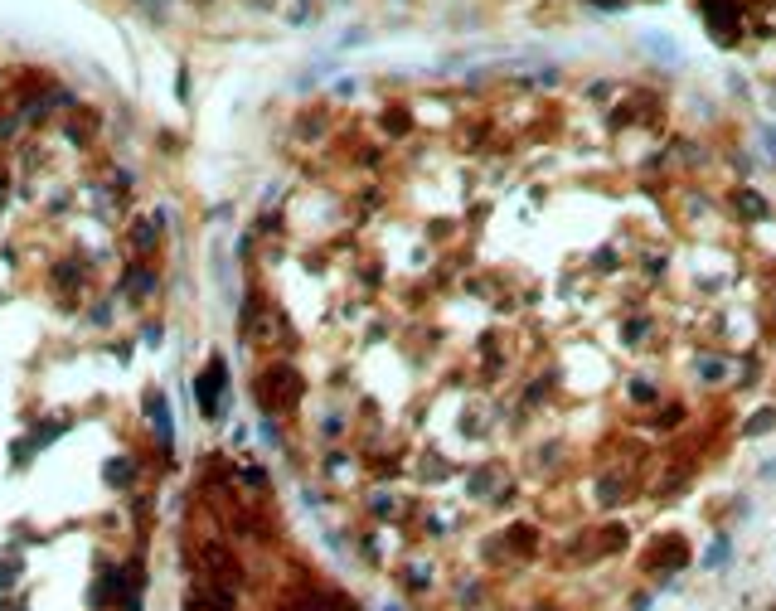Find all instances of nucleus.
<instances>
[{
    "instance_id": "2",
    "label": "nucleus",
    "mask_w": 776,
    "mask_h": 611,
    "mask_svg": "<svg viewBox=\"0 0 776 611\" xmlns=\"http://www.w3.org/2000/svg\"><path fill=\"white\" fill-rule=\"evenodd\" d=\"M771 423H776V407H766V413H757V418L747 423V437H761V432H766Z\"/></svg>"
},
{
    "instance_id": "3",
    "label": "nucleus",
    "mask_w": 776,
    "mask_h": 611,
    "mask_svg": "<svg viewBox=\"0 0 776 611\" xmlns=\"http://www.w3.org/2000/svg\"><path fill=\"white\" fill-rule=\"evenodd\" d=\"M650 44H655V54L660 59H679V49H674V39H665V35H645Z\"/></svg>"
},
{
    "instance_id": "1",
    "label": "nucleus",
    "mask_w": 776,
    "mask_h": 611,
    "mask_svg": "<svg viewBox=\"0 0 776 611\" xmlns=\"http://www.w3.org/2000/svg\"><path fill=\"white\" fill-rule=\"evenodd\" d=\"M218 388H223V364H209V374L199 378V407H204V413L218 407Z\"/></svg>"
}]
</instances>
